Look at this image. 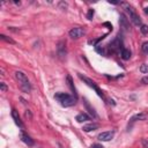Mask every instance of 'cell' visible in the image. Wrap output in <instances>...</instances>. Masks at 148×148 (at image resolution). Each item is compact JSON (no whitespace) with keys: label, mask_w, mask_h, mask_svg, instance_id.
Masks as SVG:
<instances>
[{"label":"cell","mask_w":148,"mask_h":148,"mask_svg":"<svg viewBox=\"0 0 148 148\" xmlns=\"http://www.w3.org/2000/svg\"><path fill=\"white\" fill-rule=\"evenodd\" d=\"M54 99L58 101L64 108H69L73 106L76 103V97L75 96H71L66 92H57L54 95Z\"/></svg>","instance_id":"obj_1"},{"label":"cell","mask_w":148,"mask_h":148,"mask_svg":"<svg viewBox=\"0 0 148 148\" xmlns=\"http://www.w3.org/2000/svg\"><path fill=\"white\" fill-rule=\"evenodd\" d=\"M120 5L123 6L124 10L127 13L130 20H131L135 25H141V24H142V23H141V18L139 17V15L136 14L135 9H134L131 5H128V3H126V2H120Z\"/></svg>","instance_id":"obj_2"},{"label":"cell","mask_w":148,"mask_h":148,"mask_svg":"<svg viewBox=\"0 0 148 148\" xmlns=\"http://www.w3.org/2000/svg\"><path fill=\"white\" fill-rule=\"evenodd\" d=\"M15 77H16V80L20 82V87H21V89H22L24 92H30V90H31V86H30V82H29L27 75H25L23 72L17 71V72H15Z\"/></svg>","instance_id":"obj_3"},{"label":"cell","mask_w":148,"mask_h":148,"mask_svg":"<svg viewBox=\"0 0 148 148\" xmlns=\"http://www.w3.org/2000/svg\"><path fill=\"white\" fill-rule=\"evenodd\" d=\"M77 75H79V77H80V79H81V80H82V81H83V82H84L87 86H89L90 88H92V89H94V90L97 92V95H98L101 98L105 99V96H104L103 91H102V90L98 88V86H97V84H96V83H95V82H94L91 79H89V77H87V76H84V75H82V74H80V73H79Z\"/></svg>","instance_id":"obj_4"},{"label":"cell","mask_w":148,"mask_h":148,"mask_svg":"<svg viewBox=\"0 0 148 148\" xmlns=\"http://www.w3.org/2000/svg\"><path fill=\"white\" fill-rule=\"evenodd\" d=\"M108 47H109V50H110V52H112V53H116V52H121V50L124 49L123 47V38H121V36L120 35H118L109 45H108Z\"/></svg>","instance_id":"obj_5"},{"label":"cell","mask_w":148,"mask_h":148,"mask_svg":"<svg viewBox=\"0 0 148 148\" xmlns=\"http://www.w3.org/2000/svg\"><path fill=\"white\" fill-rule=\"evenodd\" d=\"M68 35H69V37H71L72 39H79V38H81V37L84 35V29H82V28H80V27L72 28V29L69 30Z\"/></svg>","instance_id":"obj_6"},{"label":"cell","mask_w":148,"mask_h":148,"mask_svg":"<svg viewBox=\"0 0 148 148\" xmlns=\"http://www.w3.org/2000/svg\"><path fill=\"white\" fill-rule=\"evenodd\" d=\"M119 25L123 31H130V21L126 17V15L123 13L119 15Z\"/></svg>","instance_id":"obj_7"},{"label":"cell","mask_w":148,"mask_h":148,"mask_svg":"<svg viewBox=\"0 0 148 148\" xmlns=\"http://www.w3.org/2000/svg\"><path fill=\"white\" fill-rule=\"evenodd\" d=\"M12 118L14 119L15 124L21 128V131H23V130H24V125H23V123H22V120H21V118H20V116H18V112H17L15 109L12 110Z\"/></svg>","instance_id":"obj_8"},{"label":"cell","mask_w":148,"mask_h":148,"mask_svg":"<svg viewBox=\"0 0 148 148\" xmlns=\"http://www.w3.org/2000/svg\"><path fill=\"white\" fill-rule=\"evenodd\" d=\"M113 134L114 132L113 131H108V132H102L98 134V140L99 141H110L112 138H113Z\"/></svg>","instance_id":"obj_9"},{"label":"cell","mask_w":148,"mask_h":148,"mask_svg":"<svg viewBox=\"0 0 148 148\" xmlns=\"http://www.w3.org/2000/svg\"><path fill=\"white\" fill-rule=\"evenodd\" d=\"M20 138H21V140H22V142H24L27 146H29V147H32L34 145H35V141L27 134V133H24L23 131H21V133H20Z\"/></svg>","instance_id":"obj_10"},{"label":"cell","mask_w":148,"mask_h":148,"mask_svg":"<svg viewBox=\"0 0 148 148\" xmlns=\"http://www.w3.org/2000/svg\"><path fill=\"white\" fill-rule=\"evenodd\" d=\"M57 52H58V56H59L61 59L66 57V43H65L64 40H61V42L58 43Z\"/></svg>","instance_id":"obj_11"},{"label":"cell","mask_w":148,"mask_h":148,"mask_svg":"<svg viewBox=\"0 0 148 148\" xmlns=\"http://www.w3.org/2000/svg\"><path fill=\"white\" fill-rule=\"evenodd\" d=\"M83 104H84V106H86V109L88 110V112L94 117V118H97V113H96V111H95V109L94 108H91V105L89 104V102L86 99V98H83Z\"/></svg>","instance_id":"obj_12"},{"label":"cell","mask_w":148,"mask_h":148,"mask_svg":"<svg viewBox=\"0 0 148 148\" xmlns=\"http://www.w3.org/2000/svg\"><path fill=\"white\" fill-rule=\"evenodd\" d=\"M99 127V125L97 124V123H90V124H87V125H84L83 127H82V130L84 131V132H91V131H95V130H97Z\"/></svg>","instance_id":"obj_13"},{"label":"cell","mask_w":148,"mask_h":148,"mask_svg":"<svg viewBox=\"0 0 148 148\" xmlns=\"http://www.w3.org/2000/svg\"><path fill=\"white\" fill-rule=\"evenodd\" d=\"M75 119H76L77 123H83V121L90 120V116H89L88 113H86V112H82V113H79Z\"/></svg>","instance_id":"obj_14"},{"label":"cell","mask_w":148,"mask_h":148,"mask_svg":"<svg viewBox=\"0 0 148 148\" xmlns=\"http://www.w3.org/2000/svg\"><path fill=\"white\" fill-rule=\"evenodd\" d=\"M120 57H121V59H124V60H128L130 58H131V51L128 50V49H123L121 50V52H120Z\"/></svg>","instance_id":"obj_15"},{"label":"cell","mask_w":148,"mask_h":148,"mask_svg":"<svg viewBox=\"0 0 148 148\" xmlns=\"http://www.w3.org/2000/svg\"><path fill=\"white\" fill-rule=\"evenodd\" d=\"M147 117L148 116L146 113H138V114H135V116H133L131 118V123H134L135 120H145Z\"/></svg>","instance_id":"obj_16"},{"label":"cell","mask_w":148,"mask_h":148,"mask_svg":"<svg viewBox=\"0 0 148 148\" xmlns=\"http://www.w3.org/2000/svg\"><path fill=\"white\" fill-rule=\"evenodd\" d=\"M67 84H68V87L71 88V90L73 91L74 96L76 97V89H75V87H74V83H73V81H72V77H71L69 75H67Z\"/></svg>","instance_id":"obj_17"},{"label":"cell","mask_w":148,"mask_h":148,"mask_svg":"<svg viewBox=\"0 0 148 148\" xmlns=\"http://www.w3.org/2000/svg\"><path fill=\"white\" fill-rule=\"evenodd\" d=\"M0 37H1V39H2V40L7 42V43H10V44H15V40H14V39H12L10 37H8V36H6V35H3V34H1V35H0Z\"/></svg>","instance_id":"obj_18"},{"label":"cell","mask_w":148,"mask_h":148,"mask_svg":"<svg viewBox=\"0 0 148 148\" xmlns=\"http://www.w3.org/2000/svg\"><path fill=\"white\" fill-rule=\"evenodd\" d=\"M140 31L142 35H147L148 34V25L147 24H141L140 25Z\"/></svg>","instance_id":"obj_19"},{"label":"cell","mask_w":148,"mask_h":148,"mask_svg":"<svg viewBox=\"0 0 148 148\" xmlns=\"http://www.w3.org/2000/svg\"><path fill=\"white\" fill-rule=\"evenodd\" d=\"M140 72L143 73V74L148 73V65H147V64H142V65L140 66Z\"/></svg>","instance_id":"obj_20"},{"label":"cell","mask_w":148,"mask_h":148,"mask_svg":"<svg viewBox=\"0 0 148 148\" xmlns=\"http://www.w3.org/2000/svg\"><path fill=\"white\" fill-rule=\"evenodd\" d=\"M141 50H142V52L148 53V42H143V43H142V45H141Z\"/></svg>","instance_id":"obj_21"},{"label":"cell","mask_w":148,"mask_h":148,"mask_svg":"<svg viewBox=\"0 0 148 148\" xmlns=\"http://www.w3.org/2000/svg\"><path fill=\"white\" fill-rule=\"evenodd\" d=\"M94 9L92 8H90V9H88V13H87V18L88 20H92V16H94Z\"/></svg>","instance_id":"obj_22"},{"label":"cell","mask_w":148,"mask_h":148,"mask_svg":"<svg viewBox=\"0 0 148 148\" xmlns=\"http://www.w3.org/2000/svg\"><path fill=\"white\" fill-rule=\"evenodd\" d=\"M0 90H1L2 92L7 91V86H6V83H5V82H1V83H0Z\"/></svg>","instance_id":"obj_23"},{"label":"cell","mask_w":148,"mask_h":148,"mask_svg":"<svg viewBox=\"0 0 148 148\" xmlns=\"http://www.w3.org/2000/svg\"><path fill=\"white\" fill-rule=\"evenodd\" d=\"M141 143H142L143 148H148V140L147 139H142L141 140Z\"/></svg>","instance_id":"obj_24"},{"label":"cell","mask_w":148,"mask_h":148,"mask_svg":"<svg viewBox=\"0 0 148 148\" xmlns=\"http://www.w3.org/2000/svg\"><path fill=\"white\" fill-rule=\"evenodd\" d=\"M141 82L145 83V84H148V76H143V77L141 79Z\"/></svg>","instance_id":"obj_25"},{"label":"cell","mask_w":148,"mask_h":148,"mask_svg":"<svg viewBox=\"0 0 148 148\" xmlns=\"http://www.w3.org/2000/svg\"><path fill=\"white\" fill-rule=\"evenodd\" d=\"M91 148H104V147L102 145H99V143H95V145L91 146Z\"/></svg>","instance_id":"obj_26"},{"label":"cell","mask_w":148,"mask_h":148,"mask_svg":"<svg viewBox=\"0 0 148 148\" xmlns=\"http://www.w3.org/2000/svg\"><path fill=\"white\" fill-rule=\"evenodd\" d=\"M25 117H27V118H28V117L31 118V113L29 112V110H27V112H25Z\"/></svg>","instance_id":"obj_27"},{"label":"cell","mask_w":148,"mask_h":148,"mask_svg":"<svg viewBox=\"0 0 148 148\" xmlns=\"http://www.w3.org/2000/svg\"><path fill=\"white\" fill-rule=\"evenodd\" d=\"M109 3H112V5H118V3H120V2H117V1H108Z\"/></svg>","instance_id":"obj_28"},{"label":"cell","mask_w":148,"mask_h":148,"mask_svg":"<svg viewBox=\"0 0 148 148\" xmlns=\"http://www.w3.org/2000/svg\"><path fill=\"white\" fill-rule=\"evenodd\" d=\"M145 13L148 15V7H146V8H145Z\"/></svg>","instance_id":"obj_29"}]
</instances>
